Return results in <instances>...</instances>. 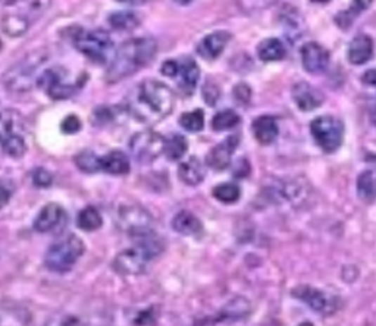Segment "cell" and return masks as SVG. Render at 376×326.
Masks as SVG:
<instances>
[{"label": "cell", "mask_w": 376, "mask_h": 326, "mask_svg": "<svg viewBox=\"0 0 376 326\" xmlns=\"http://www.w3.org/2000/svg\"><path fill=\"white\" fill-rule=\"evenodd\" d=\"M172 90L160 81L144 79L128 96V112L137 121L156 124L165 119L174 109Z\"/></svg>", "instance_id": "obj_1"}, {"label": "cell", "mask_w": 376, "mask_h": 326, "mask_svg": "<svg viewBox=\"0 0 376 326\" xmlns=\"http://www.w3.org/2000/svg\"><path fill=\"white\" fill-rule=\"evenodd\" d=\"M156 53L157 43L150 37L133 39L124 43L109 65L106 81L109 84H115L118 81L136 74L138 70L144 68L145 65H149Z\"/></svg>", "instance_id": "obj_2"}, {"label": "cell", "mask_w": 376, "mask_h": 326, "mask_svg": "<svg viewBox=\"0 0 376 326\" xmlns=\"http://www.w3.org/2000/svg\"><path fill=\"white\" fill-rule=\"evenodd\" d=\"M134 246L121 252L113 260V269L121 275H138L147 269L153 259L163 252V242L155 234V231L147 230L133 235Z\"/></svg>", "instance_id": "obj_3"}, {"label": "cell", "mask_w": 376, "mask_h": 326, "mask_svg": "<svg viewBox=\"0 0 376 326\" xmlns=\"http://www.w3.org/2000/svg\"><path fill=\"white\" fill-rule=\"evenodd\" d=\"M47 60V53L43 51L32 52L15 63L4 75V84L9 91L25 93L39 84V71Z\"/></svg>", "instance_id": "obj_4"}, {"label": "cell", "mask_w": 376, "mask_h": 326, "mask_svg": "<svg viewBox=\"0 0 376 326\" xmlns=\"http://www.w3.org/2000/svg\"><path fill=\"white\" fill-rule=\"evenodd\" d=\"M86 246L81 238H78L75 234H70L53 242L48 247L44 262L46 266L52 272L56 273H65L74 268V265L78 262V259L84 254Z\"/></svg>", "instance_id": "obj_5"}, {"label": "cell", "mask_w": 376, "mask_h": 326, "mask_svg": "<svg viewBox=\"0 0 376 326\" xmlns=\"http://www.w3.org/2000/svg\"><path fill=\"white\" fill-rule=\"evenodd\" d=\"M310 133L315 143L325 153H335L344 141V124L330 115L318 117L310 124Z\"/></svg>", "instance_id": "obj_6"}, {"label": "cell", "mask_w": 376, "mask_h": 326, "mask_svg": "<svg viewBox=\"0 0 376 326\" xmlns=\"http://www.w3.org/2000/svg\"><path fill=\"white\" fill-rule=\"evenodd\" d=\"M67 71L63 68H52L44 71L39 78V86L55 100H65L72 97L81 87L84 86L83 77H78L75 83L67 79Z\"/></svg>", "instance_id": "obj_7"}, {"label": "cell", "mask_w": 376, "mask_h": 326, "mask_svg": "<svg viewBox=\"0 0 376 326\" xmlns=\"http://www.w3.org/2000/svg\"><path fill=\"white\" fill-rule=\"evenodd\" d=\"M167 138L155 131L137 133L129 141V150L136 162L141 165H149L165 150Z\"/></svg>", "instance_id": "obj_8"}, {"label": "cell", "mask_w": 376, "mask_h": 326, "mask_svg": "<svg viewBox=\"0 0 376 326\" xmlns=\"http://www.w3.org/2000/svg\"><path fill=\"white\" fill-rule=\"evenodd\" d=\"M74 44L81 53L93 60H103L113 46L110 36L103 30L79 31L74 36Z\"/></svg>", "instance_id": "obj_9"}, {"label": "cell", "mask_w": 376, "mask_h": 326, "mask_svg": "<svg viewBox=\"0 0 376 326\" xmlns=\"http://www.w3.org/2000/svg\"><path fill=\"white\" fill-rule=\"evenodd\" d=\"M291 294L294 299L303 301L319 315L330 316L337 311L335 299L330 294H326L322 289L313 288L310 285H299L291 291Z\"/></svg>", "instance_id": "obj_10"}, {"label": "cell", "mask_w": 376, "mask_h": 326, "mask_svg": "<svg viewBox=\"0 0 376 326\" xmlns=\"http://www.w3.org/2000/svg\"><path fill=\"white\" fill-rule=\"evenodd\" d=\"M67 223V211L58 203H48L40 211L34 221V230L40 234L60 231Z\"/></svg>", "instance_id": "obj_11"}, {"label": "cell", "mask_w": 376, "mask_h": 326, "mask_svg": "<svg viewBox=\"0 0 376 326\" xmlns=\"http://www.w3.org/2000/svg\"><path fill=\"white\" fill-rule=\"evenodd\" d=\"M240 144L238 136L226 137L222 143L216 144L206 156V165L214 171H223L231 165L233 153L237 150Z\"/></svg>", "instance_id": "obj_12"}, {"label": "cell", "mask_w": 376, "mask_h": 326, "mask_svg": "<svg viewBox=\"0 0 376 326\" xmlns=\"http://www.w3.org/2000/svg\"><path fill=\"white\" fill-rule=\"evenodd\" d=\"M302 63L309 74H322L330 65V53L316 41H309L302 47Z\"/></svg>", "instance_id": "obj_13"}, {"label": "cell", "mask_w": 376, "mask_h": 326, "mask_svg": "<svg viewBox=\"0 0 376 326\" xmlns=\"http://www.w3.org/2000/svg\"><path fill=\"white\" fill-rule=\"evenodd\" d=\"M292 100L296 102L300 110L312 112L322 106V103L325 102V96L316 87L302 81V83H297L292 87Z\"/></svg>", "instance_id": "obj_14"}, {"label": "cell", "mask_w": 376, "mask_h": 326, "mask_svg": "<svg viewBox=\"0 0 376 326\" xmlns=\"http://www.w3.org/2000/svg\"><path fill=\"white\" fill-rule=\"evenodd\" d=\"M231 34L228 31H215L206 36L197 46V53L206 59L214 60L222 55L226 44L230 43Z\"/></svg>", "instance_id": "obj_15"}, {"label": "cell", "mask_w": 376, "mask_h": 326, "mask_svg": "<svg viewBox=\"0 0 376 326\" xmlns=\"http://www.w3.org/2000/svg\"><path fill=\"white\" fill-rule=\"evenodd\" d=\"M121 226L133 237L143 231L150 230V218L147 216L145 211L136 207H125L119 211Z\"/></svg>", "instance_id": "obj_16"}, {"label": "cell", "mask_w": 376, "mask_h": 326, "mask_svg": "<svg viewBox=\"0 0 376 326\" xmlns=\"http://www.w3.org/2000/svg\"><path fill=\"white\" fill-rule=\"evenodd\" d=\"M373 40L366 34H361L350 41L347 58L351 65H365L373 58Z\"/></svg>", "instance_id": "obj_17"}, {"label": "cell", "mask_w": 376, "mask_h": 326, "mask_svg": "<svg viewBox=\"0 0 376 326\" xmlns=\"http://www.w3.org/2000/svg\"><path fill=\"white\" fill-rule=\"evenodd\" d=\"M178 176L186 185L195 187L203 183L206 176V168L199 157L191 156L178 167Z\"/></svg>", "instance_id": "obj_18"}, {"label": "cell", "mask_w": 376, "mask_h": 326, "mask_svg": "<svg viewBox=\"0 0 376 326\" xmlns=\"http://www.w3.org/2000/svg\"><path fill=\"white\" fill-rule=\"evenodd\" d=\"M252 131L254 138L264 145H269L276 141L280 136V126L272 117H259L252 124Z\"/></svg>", "instance_id": "obj_19"}, {"label": "cell", "mask_w": 376, "mask_h": 326, "mask_svg": "<svg viewBox=\"0 0 376 326\" xmlns=\"http://www.w3.org/2000/svg\"><path fill=\"white\" fill-rule=\"evenodd\" d=\"M101 171L110 175H127L131 171L129 157L121 150H112L101 157Z\"/></svg>", "instance_id": "obj_20"}, {"label": "cell", "mask_w": 376, "mask_h": 326, "mask_svg": "<svg viewBox=\"0 0 376 326\" xmlns=\"http://www.w3.org/2000/svg\"><path fill=\"white\" fill-rule=\"evenodd\" d=\"M179 89L186 94H193L195 87L199 84L200 78V68L199 65L195 63L193 59H186L181 63V68H179Z\"/></svg>", "instance_id": "obj_21"}, {"label": "cell", "mask_w": 376, "mask_h": 326, "mask_svg": "<svg viewBox=\"0 0 376 326\" xmlns=\"http://www.w3.org/2000/svg\"><path fill=\"white\" fill-rule=\"evenodd\" d=\"M252 312V306L249 303V300L242 299V297H237L234 300H231L223 308L222 312L214 319L210 320L212 323L215 322H223V320H241L242 318L249 316Z\"/></svg>", "instance_id": "obj_22"}, {"label": "cell", "mask_w": 376, "mask_h": 326, "mask_svg": "<svg viewBox=\"0 0 376 326\" xmlns=\"http://www.w3.org/2000/svg\"><path fill=\"white\" fill-rule=\"evenodd\" d=\"M202 221L188 210H181L172 219V230L183 235H195L202 231Z\"/></svg>", "instance_id": "obj_23"}, {"label": "cell", "mask_w": 376, "mask_h": 326, "mask_svg": "<svg viewBox=\"0 0 376 326\" xmlns=\"http://www.w3.org/2000/svg\"><path fill=\"white\" fill-rule=\"evenodd\" d=\"M357 197L363 203L370 204L376 200V171L366 169L357 176L356 181Z\"/></svg>", "instance_id": "obj_24"}, {"label": "cell", "mask_w": 376, "mask_h": 326, "mask_svg": "<svg viewBox=\"0 0 376 326\" xmlns=\"http://www.w3.org/2000/svg\"><path fill=\"white\" fill-rule=\"evenodd\" d=\"M5 5H12L18 8L16 13H20L31 22L37 16H40L51 5V0H9Z\"/></svg>", "instance_id": "obj_25"}, {"label": "cell", "mask_w": 376, "mask_h": 326, "mask_svg": "<svg viewBox=\"0 0 376 326\" xmlns=\"http://www.w3.org/2000/svg\"><path fill=\"white\" fill-rule=\"evenodd\" d=\"M285 55V46L280 39H266L257 46V56L264 62L283 60Z\"/></svg>", "instance_id": "obj_26"}, {"label": "cell", "mask_w": 376, "mask_h": 326, "mask_svg": "<svg viewBox=\"0 0 376 326\" xmlns=\"http://www.w3.org/2000/svg\"><path fill=\"white\" fill-rule=\"evenodd\" d=\"M373 4V0H353L347 11H342L335 16V22L339 28L349 30L351 24L356 21L357 16H361L365 11H368Z\"/></svg>", "instance_id": "obj_27"}, {"label": "cell", "mask_w": 376, "mask_h": 326, "mask_svg": "<svg viewBox=\"0 0 376 326\" xmlns=\"http://www.w3.org/2000/svg\"><path fill=\"white\" fill-rule=\"evenodd\" d=\"M2 149L9 157L20 159L27 153L25 138L20 133L2 134Z\"/></svg>", "instance_id": "obj_28"}, {"label": "cell", "mask_w": 376, "mask_h": 326, "mask_svg": "<svg viewBox=\"0 0 376 326\" xmlns=\"http://www.w3.org/2000/svg\"><path fill=\"white\" fill-rule=\"evenodd\" d=\"M77 225L79 230H83L86 233H93L99 230V228H102L103 219L99 211H97V209H94L93 206H89L78 214Z\"/></svg>", "instance_id": "obj_29"}, {"label": "cell", "mask_w": 376, "mask_h": 326, "mask_svg": "<svg viewBox=\"0 0 376 326\" xmlns=\"http://www.w3.org/2000/svg\"><path fill=\"white\" fill-rule=\"evenodd\" d=\"M30 21L20 13H6L2 20V28L11 37H20L30 27Z\"/></svg>", "instance_id": "obj_30"}, {"label": "cell", "mask_w": 376, "mask_h": 326, "mask_svg": "<svg viewBox=\"0 0 376 326\" xmlns=\"http://www.w3.org/2000/svg\"><path fill=\"white\" fill-rule=\"evenodd\" d=\"M108 21L113 30H118V31H131V30H134L140 22L138 16L134 12H127V11L110 13Z\"/></svg>", "instance_id": "obj_31"}, {"label": "cell", "mask_w": 376, "mask_h": 326, "mask_svg": "<svg viewBox=\"0 0 376 326\" xmlns=\"http://www.w3.org/2000/svg\"><path fill=\"white\" fill-rule=\"evenodd\" d=\"M188 150V143L186 140L184 136L181 134H172L169 138H167V144H165V153L168 160L176 162L181 159Z\"/></svg>", "instance_id": "obj_32"}, {"label": "cell", "mask_w": 376, "mask_h": 326, "mask_svg": "<svg viewBox=\"0 0 376 326\" xmlns=\"http://www.w3.org/2000/svg\"><path fill=\"white\" fill-rule=\"evenodd\" d=\"M240 115L235 110L231 109H226V110H221L218 112L216 115L212 119V129L216 133L221 131H226V129H233L240 124Z\"/></svg>", "instance_id": "obj_33"}, {"label": "cell", "mask_w": 376, "mask_h": 326, "mask_svg": "<svg viewBox=\"0 0 376 326\" xmlns=\"http://www.w3.org/2000/svg\"><path fill=\"white\" fill-rule=\"evenodd\" d=\"M75 165L79 171H83L86 174H96V172H102L101 171V157L97 156L94 152L86 150L81 152L74 157Z\"/></svg>", "instance_id": "obj_34"}, {"label": "cell", "mask_w": 376, "mask_h": 326, "mask_svg": "<svg viewBox=\"0 0 376 326\" xmlns=\"http://www.w3.org/2000/svg\"><path fill=\"white\" fill-rule=\"evenodd\" d=\"M179 125L188 133H200L205 126V112L195 109L193 112H186L179 117Z\"/></svg>", "instance_id": "obj_35"}, {"label": "cell", "mask_w": 376, "mask_h": 326, "mask_svg": "<svg viewBox=\"0 0 376 326\" xmlns=\"http://www.w3.org/2000/svg\"><path fill=\"white\" fill-rule=\"evenodd\" d=\"M212 194H214V197L219 200L221 203L231 204V203L238 202L241 195V190L235 183H223V184L216 185L214 191H212Z\"/></svg>", "instance_id": "obj_36"}, {"label": "cell", "mask_w": 376, "mask_h": 326, "mask_svg": "<svg viewBox=\"0 0 376 326\" xmlns=\"http://www.w3.org/2000/svg\"><path fill=\"white\" fill-rule=\"evenodd\" d=\"M284 27L287 30V34L290 36V40L294 41L300 39L303 28H304V22L302 20V16L299 15L297 11L291 9V12H284Z\"/></svg>", "instance_id": "obj_37"}, {"label": "cell", "mask_w": 376, "mask_h": 326, "mask_svg": "<svg viewBox=\"0 0 376 326\" xmlns=\"http://www.w3.org/2000/svg\"><path fill=\"white\" fill-rule=\"evenodd\" d=\"M237 4L242 12L254 13V12L265 11L269 6L275 5L276 0H237Z\"/></svg>", "instance_id": "obj_38"}, {"label": "cell", "mask_w": 376, "mask_h": 326, "mask_svg": "<svg viewBox=\"0 0 376 326\" xmlns=\"http://www.w3.org/2000/svg\"><path fill=\"white\" fill-rule=\"evenodd\" d=\"M115 121V110L109 106H99L93 112V124L96 125H109Z\"/></svg>", "instance_id": "obj_39"}, {"label": "cell", "mask_w": 376, "mask_h": 326, "mask_svg": "<svg viewBox=\"0 0 376 326\" xmlns=\"http://www.w3.org/2000/svg\"><path fill=\"white\" fill-rule=\"evenodd\" d=\"M53 183V176L52 174L46 171L44 168H37L34 172H32V184L39 188H46L51 187Z\"/></svg>", "instance_id": "obj_40"}, {"label": "cell", "mask_w": 376, "mask_h": 326, "mask_svg": "<svg viewBox=\"0 0 376 326\" xmlns=\"http://www.w3.org/2000/svg\"><path fill=\"white\" fill-rule=\"evenodd\" d=\"M203 97L207 105L210 106H215L218 99H219V87L215 84V83H210V81H206V84L203 86Z\"/></svg>", "instance_id": "obj_41"}, {"label": "cell", "mask_w": 376, "mask_h": 326, "mask_svg": "<svg viewBox=\"0 0 376 326\" xmlns=\"http://www.w3.org/2000/svg\"><path fill=\"white\" fill-rule=\"evenodd\" d=\"M81 126H83V124H81L79 118L77 115H70L65 118L60 124V131L63 134H77Z\"/></svg>", "instance_id": "obj_42"}, {"label": "cell", "mask_w": 376, "mask_h": 326, "mask_svg": "<svg viewBox=\"0 0 376 326\" xmlns=\"http://www.w3.org/2000/svg\"><path fill=\"white\" fill-rule=\"evenodd\" d=\"M156 318H157L156 307H149L134 319V323L136 325H152V323H156Z\"/></svg>", "instance_id": "obj_43"}, {"label": "cell", "mask_w": 376, "mask_h": 326, "mask_svg": "<svg viewBox=\"0 0 376 326\" xmlns=\"http://www.w3.org/2000/svg\"><path fill=\"white\" fill-rule=\"evenodd\" d=\"M250 97H252V90L247 84L241 83L234 89V99L238 100L240 103H249Z\"/></svg>", "instance_id": "obj_44"}, {"label": "cell", "mask_w": 376, "mask_h": 326, "mask_svg": "<svg viewBox=\"0 0 376 326\" xmlns=\"http://www.w3.org/2000/svg\"><path fill=\"white\" fill-rule=\"evenodd\" d=\"M179 68H181V63H178V62L174 60V59H169V60H167L165 63H162L160 71H162L163 75L174 78V77H178V74H179Z\"/></svg>", "instance_id": "obj_45"}, {"label": "cell", "mask_w": 376, "mask_h": 326, "mask_svg": "<svg viewBox=\"0 0 376 326\" xmlns=\"http://www.w3.org/2000/svg\"><path fill=\"white\" fill-rule=\"evenodd\" d=\"M365 159L376 168V141H369L365 145Z\"/></svg>", "instance_id": "obj_46"}, {"label": "cell", "mask_w": 376, "mask_h": 326, "mask_svg": "<svg viewBox=\"0 0 376 326\" xmlns=\"http://www.w3.org/2000/svg\"><path fill=\"white\" fill-rule=\"evenodd\" d=\"M250 174V163L246 159H240L237 163V168L234 171V175L238 178H244Z\"/></svg>", "instance_id": "obj_47"}, {"label": "cell", "mask_w": 376, "mask_h": 326, "mask_svg": "<svg viewBox=\"0 0 376 326\" xmlns=\"http://www.w3.org/2000/svg\"><path fill=\"white\" fill-rule=\"evenodd\" d=\"M12 194H13V184L4 179L2 181V206L4 207L8 204L9 199L12 197Z\"/></svg>", "instance_id": "obj_48"}, {"label": "cell", "mask_w": 376, "mask_h": 326, "mask_svg": "<svg viewBox=\"0 0 376 326\" xmlns=\"http://www.w3.org/2000/svg\"><path fill=\"white\" fill-rule=\"evenodd\" d=\"M362 83L365 86H370V87H376V70H369L363 74L362 77Z\"/></svg>", "instance_id": "obj_49"}, {"label": "cell", "mask_w": 376, "mask_h": 326, "mask_svg": "<svg viewBox=\"0 0 376 326\" xmlns=\"http://www.w3.org/2000/svg\"><path fill=\"white\" fill-rule=\"evenodd\" d=\"M117 2L124 4V5H129V6H143V5L153 2V0H117Z\"/></svg>", "instance_id": "obj_50"}, {"label": "cell", "mask_w": 376, "mask_h": 326, "mask_svg": "<svg viewBox=\"0 0 376 326\" xmlns=\"http://www.w3.org/2000/svg\"><path fill=\"white\" fill-rule=\"evenodd\" d=\"M174 2H175V4H178V5H183V6H186V5H190V4L193 2V0H174Z\"/></svg>", "instance_id": "obj_51"}, {"label": "cell", "mask_w": 376, "mask_h": 326, "mask_svg": "<svg viewBox=\"0 0 376 326\" xmlns=\"http://www.w3.org/2000/svg\"><path fill=\"white\" fill-rule=\"evenodd\" d=\"M372 121H373V124L376 125V102H375L373 109H372Z\"/></svg>", "instance_id": "obj_52"}, {"label": "cell", "mask_w": 376, "mask_h": 326, "mask_svg": "<svg viewBox=\"0 0 376 326\" xmlns=\"http://www.w3.org/2000/svg\"><path fill=\"white\" fill-rule=\"evenodd\" d=\"M310 2H313V4H328L330 0H310Z\"/></svg>", "instance_id": "obj_53"}]
</instances>
